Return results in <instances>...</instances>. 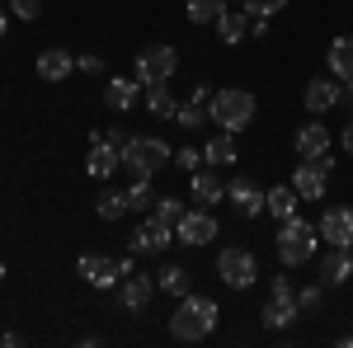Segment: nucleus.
Instances as JSON below:
<instances>
[{"instance_id": "obj_36", "label": "nucleus", "mask_w": 353, "mask_h": 348, "mask_svg": "<svg viewBox=\"0 0 353 348\" xmlns=\"http://www.w3.org/2000/svg\"><path fill=\"white\" fill-rule=\"evenodd\" d=\"M203 165V151H193V146H184V151H174V170H184V174H193Z\"/></svg>"}, {"instance_id": "obj_27", "label": "nucleus", "mask_w": 353, "mask_h": 348, "mask_svg": "<svg viewBox=\"0 0 353 348\" xmlns=\"http://www.w3.org/2000/svg\"><path fill=\"white\" fill-rule=\"evenodd\" d=\"M217 38L226 43V48H236L241 38H250V14H245V10H221V19H217Z\"/></svg>"}, {"instance_id": "obj_5", "label": "nucleus", "mask_w": 353, "mask_h": 348, "mask_svg": "<svg viewBox=\"0 0 353 348\" xmlns=\"http://www.w3.org/2000/svg\"><path fill=\"white\" fill-rule=\"evenodd\" d=\"M137 254L128 249L123 259H109V254H81L76 259V273H81L90 287H99V292H109V287H118L128 273H137V264H132Z\"/></svg>"}, {"instance_id": "obj_37", "label": "nucleus", "mask_w": 353, "mask_h": 348, "mask_svg": "<svg viewBox=\"0 0 353 348\" xmlns=\"http://www.w3.org/2000/svg\"><path fill=\"white\" fill-rule=\"evenodd\" d=\"M90 136H99V141H109V146H118V151L128 146V127H94Z\"/></svg>"}, {"instance_id": "obj_28", "label": "nucleus", "mask_w": 353, "mask_h": 348, "mask_svg": "<svg viewBox=\"0 0 353 348\" xmlns=\"http://www.w3.org/2000/svg\"><path fill=\"white\" fill-rule=\"evenodd\" d=\"M94 212H99V221H118V216H128L132 207H128V188H104L99 198H94Z\"/></svg>"}, {"instance_id": "obj_41", "label": "nucleus", "mask_w": 353, "mask_h": 348, "mask_svg": "<svg viewBox=\"0 0 353 348\" xmlns=\"http://www.w3.org/2000/svg\"><path fill=\"white\" fill-rule=\"evenodd\" d=\"M5 28H10V14H5V10H0V38H5Z\"/></svg>"}, {"instance_id": "obj_40", "label": "nucleus", "mask_w": 353, "mask_h": 348, "mask_svg": "<svg viewBox=\"0 0 353 348\" xmlns=\"http://www.w3.org/2000/svg\"><path fill=\"white\" fill-rule=\"evenodd\" d=\"M339 146H344V156H353V118H349V127L339 132Z\"/></svg>"}, {"instance_id": "obj_25", "label": "nucleus", "mask_w": 353, "mask_h": 348, "mask_svg": "<svg viewBox=\"0 0 353 348\" xmlns=\"http://www.w3.org/2000/svg\"><path fill=\"white\" fill-rule=\"evenodd\" d=\"M156 287H161L165 296H189L193 292V273L184 264H165L161 273H156Z\"/></svg>"}, {"instance_id": "obj_15", "label": "nucleus", "mask_w": 353, "mask_h": 348, "mask_svg": "<svg viewBox=\"0 0 353 348\" xmlns=\"http://www.w3.org/2000/svg\"><path fill=\"white\" fill-rule=\"evenodd\" d=\"M316 273H321L325 287H344V283L353 278V254H349V249H339V245H330L325 254L316 259Z\"/></svg>"}, {"instance_id": "obj_26", "label": "nucleus", "mask_w": 353, "mask_h": 348, "mask_svg": "<svg viewBox=\"0 0 353 348\" xmlns=\"http://www.w3.org/2000/svg\"><path fill=\"white\" fill-rule=\"evenodd\" d=\"M203 161H208V165H236V161H241V151H236V136H231V132L208 136V141H203Z\"/></svg>"}, {"instance_id": "obj_20", "label": "nucleus", "mask_w": 353, "mask_h": 348, "mask_svg": "<svg viewBox=\"0 0 353 348\" xmlns=\"http://www.w3.org/2000/svg\"><path fill=\"white\" fill-rule=\"evenodd\" d=\"M71 71H76V52H66V48H43L38 52V76L48 85H61Z\"/></svg>"}, {"instance_id": "obj_31", "label": "nucleus", "mask_w": 353, "mask_h": 348, "mask_svg": "<svg viewBox=\"0 0 353 348\" xmlns=\"http://www.w3.org/2000/svg\"><path fill=\"white\" fill-rule=\"evenodd\" d=\"M156 198H161V193L151 188V179H137L132 174V184H128V207H132V212H151Z\"/></svg>"}, {"instance_id": "obj_12", "label": "nucleus", "mask_w": 353, "mask_h": 348, "mask_svg": "<svg viewBox=\"0 0 353 348\" xmlns=\"http://www.w3.org/2000/svg\"><path fill=\"white\" fill-rule=\"evenodd\" d=\"M208 104H212V85H193V94L184 104H174V127H184V132H198L203 127V118H208Z\"/></svg>"}, {"instance_id": "obj_17", "label": "nucleus", "mask_w": 353, "mask_h": 348, "mask_svg": "<svg viewBox=\"0 0 353 348\" xmlns=\"http://www.w3.org/2000/svg\"><path fill=\"white\" fill-rule=\"evenodd\" d=\"M292 151H297V161H321L330 151V127L325 123H306V127H297V136H292Z\"/></svg>"}, {"instance_id": "obj_7", "label": "nucleus", "mask_w": 353, "mask_h": 348, "mask_svg": "<svg viewBox=\"0 0 353 348\" xmlns=\"http://www.w3.org/2000/svg\"><path fill=\"white\" fill-rule=\"evenodd\" d=\"M297 316H301V306H297V287H292V278H273V283H269V301H264V311H259L264 329H288Z\"/></svg>"}, {"instance_id": "obj_34", "label": "nucleus", "mask_w": 353, "mask_h": 348, "mask_svg": "<svg viewBox=\"0 0 353 348\" xmlns=\"http://www.w3.org/2000/svg\"><path fill=\"white\" fill-rule=\"evenodd\" d=\"M245 14H264V19H273V14H283L288 10V0H241Z\"/></svg>"}, {"instance_id": "obj_43", "label": "nucleus", "mask_w": 353, "mask_h": 348, "mask_svg": "<svg viewBox=\"0 0 353 348\" xmlns=\"http://www.w3.org/2000/svg\"><path fill=\"white\" fill-rule=\"evenodd\" d=\"M0 278H5V259H0Z\"/></svg>"}, {"instance_id": "obj_9", "label": "nucleus", "mask_w": 353, "mask_h": 348, "mask_svg": "<svg viewBox=\"0 0 353 348\" xmlns=\"http://www.w3.org/2000/svg\"><path fill=\"white\" fill-rule=\"evenodd\" d=\"M217 240V216L212 207H193L174 221V245H193V249H203V245Z\"/></svg>"}, {"instance_id": "obj_2", "label": "nucleus", "mask_w": 353, "mask_h": 348, "mask_svg": "<svg viewBox=\"0 0 353 348\" xmlns=\"http://www.w3.org/2000/svg\"><path fill=\"white\" fill-rule=\"evenodd\" d=\"M254 113H259V99H254V90H217L212 94V104H208V118L217 123L221 132H245L250 123H254Z\"/></svg>"}, {"instance_id": "obj_14", "label": "nucleus", "mask_w": 353, "mask_h": 348, "mask_svg": "<svg viewBox=\"0 0 353 348\" xmlns=\"http://www.w3.org/2000/svg\"><path fill=\"white\" fill-rule=\"evenodd\" d=\"M226 198H231V207H236V216H245V221L264 212V188L254 184V179H245V174L226 184Z\"/></svg>"}, {"instance_id": "obj_23", "label": "nucleus", "mask_w": 353, "mask_h": 348, "mask_svg": "<svg viewBox=\"0 0 353 348\" xmlns=\"http://www.w3.org/2000/svg\"><path fill=\"white\" fill-rule=\"evenodd\" d=\"M297 203H301V193L292 184H278L264 193V212H273L278 221H288V216H297Z\"/></svg>"}, {"instance_id": "obj_4", "label": "nucleus", "mask_w": 353, "mask_h": 348, "mask_svg": "<svg viewBox=\"0 0 353 348\" xmlns=\"http://www.w3.org/2000/svg\"><path fill=\"white\" fill-rule=\"evenodd\" d=\"M170 161H174V151L161 136H128V146H123V170L137 179H156Z\"/></svg>"}, {"instance_id": "obj_8", "label": "nucleus", "mask_w": 353, "mask_h": 348, "mask_svg": "<svg viewBox=\"0 0 353 348\" xmlns=\"http://www.w3.org/2000/svg\"><path fill=\"white\" fill-rule=\"evenodd\" d=\"M174 71H179V52L170 48V43H151V48H141L132 61V76L141 85H156V81H174Z\"/></svg>"}, {"instance_id": "obj_18", "label": "nucleus", "mask_w": 353, "mask_h": 348, "mask_svg": "<svg viewBox=\"0 0 353 348\" xmlns=\"http://www.w3.org/2000/svg\"><path fill=\"white\" fill-rule=\"evenodd\" d=\"M292 188L301 193V203H321V198H325V188H330V174L316 161H301L297 170H292Z\"/></svg>"}, {"instance_id": "obj_42", "label": "nucleus", "mask_w": 353, "mask_h": 348, "mask_svg": "<svg viewBox=\"0 0 353 348\" xmlns=\"http://www.w3.org/2000/svg\"><path fill=\"white\" fill-rule=\"evenodd\" d=\"M344 344H349V348H353V329H349V339H344Z\"/></svg>"}, {"instance_id": "obj_16", "label": "nucleus", "mask_w": 353, "mask_h": 348, "mask_svg": "<svg viewBox=\"0 0 353 348\" xmlns=\"http://www.w3.org/2000/svg\"><path fill=\"white\" fill-rule=\"evenodd\" d=\"M85 170H90V179H113V174L123 170V151H118V146H109V141H99V136H90Z\"/></svg>"}, {"instance_id": "obj_11", "label": "nucleus", "mask_w": 353, "mask_h": 348, "mask_svg": "<svg viewBox=\"0 0 353 348\" xmlns=\"http://www.w3.org/2000/svg\"><path fill=\"white\" fill-rule=\"evenodd\" d=\"M113 292H118V306H123L128 316H141V311L151 306V296L161 292V287H156V273H128V278H123Z\"/></svg>"}, {"instance_id": "obj_19", "label": "nucleus", "mask_w": 353, "mask_h": 348, "mask_svg": "<svg viewBox=\"0 0 353 348\" xmlns=\"http://www.w3.org/2000/svg\"><path fill=\"white\" fill-rule=\"evenodd\" d=\"M321 240L339 245V249H353V207H330L321 216Z\"/></svg>"}, {"instance_id": "obj_30", "label": "nucleus", "mask_w": 353, "mask_h": 348, "mask_svg": "<svg viewBox=\"0 0 353 348\" xmlns=\"http://www.w3.org/2000/svg\"><path fill=\"white\" fill-rule=\"evenodd\" d=\"M146 108H151L156 118H174V94H170V81L146 85Z\"/></svg>"}, {"instance_id": "obj_29", "label": "nucleus", "mask_w": 353, "mask_h": 348, "mask_svg": "<svg viewBox=\"0 0 353 348\" xmlns=\"http://www.w3.org/2000/svg\"><path fill=\"white\" fill-rule=\"evenodd\" d=\"M221 10H226V0H184V14H189V24H217Z\"/></svg>"}, {"instance_id": "obj_22", "label": "nucleus", "mask_w": 353, "mask_h": 348, "mask_svg": "<svg viewBox=\"0 0 353 348\" xmlns=\"http://www.w3.org/2000/svg\"><path fill=\"white\" fill-rule=\"evenodd\" d=\"M301 104L311 108L316 118H321V113H330V108L339 104V81H330V76H321V81H311L306 90H301Z\"/></svg>"}, {"instance_id": "obj_24", "label": "nucleus", "mask_w": 353, "mask_h": 348, "mask_svg": "<svg viewBox=\"0 0 353 348\" xmlns=\"http://www.w3.org/2000/svg\"><path fill=\"white\" fill-rule=\"evenodd\" d=\"M325 61H330V76H334V81H353V38L349 33L330 43Z\"/></svg>"}, {"instance_id": "obj_35", "label": "nucleus", "mask_w": 353, "mask_h": 348, "mask_svg": "<svg viewBox=\"0 0 353 348\" xmlns=\"http://www.w3.org/2000/svg\"><path fill=\"white\" fill-rule=\"evenodd\" d=\"M10 14L14 19H38L43 14V0H10Z\"/></svg>"}, {"instance_id": "obj_10", "label": "nucleus", "mask_w": 353, "mask_h": 348, "mask_svg": "<svg viewBox=\"0 0 353 348\" xmlns=\"http://www.w3.org/2000/svg\"><path fill=\"white\" fill-rule=\"evenodd\" d=\"M170 245H174V226L161 221V216H146L132 236H128V249L132 254H165Z\"/></svg>"}, {"instance_id": "obj_33", "label": "nucleus", "mask_w": 353, "mask_h": 348, "mask_svg": "<svg viewBox=\"0 0 353 348\" xmlns=\"http://www.w3.org/2000/svg\"><path fill=\"white\" fill-rule=\"evenodd\" d=\"M184 212H189V207H184L174 193H161V198H156V207H151V216H161V221H170V226H174Z\"/></svg>"}, {"instance_id": "obj_21", "label": "nucleus", "mask_w": 353, "mask_h": 348, "mask_svg": "<svg viewBox=\"0 0 353 348\" xmlns=\"http://www.w3.org/2000/svg\"><path fill=\"white\" fill-rule=\"evenodd\" d=\"M189 193H193L198 207H217L221 198H226V184H221L212 170H193L189 174Z\"/></svg>"}, {"instance_id": "obj_38", "label": "nucleus", "mask_w": 353, "mask_h": 348, "mask_svg": "<svg viewBox=\"0 0 353 348\" xmlns=\"http://www.w3.org/2000/svg\"><path fill=\"white\" fill-rule=\"evenodd\" d=\"M76 71H85V76H99V71H104V57L81 52V57H76Z\"/></svg>"}, {"instance_id": "obj_39", "label": "nucleus", "mask_w": 353, "mask_h": 348, "mask_svg": "<svg viewBox=\"0 0 353 348\" xmlns=\"http://www.w3.org/2000/svg\"><path fill=\"white\" fill-rule=\"evenodd\" d=\"M339 104L353 113V81H339Z\"/></svg>"}, {"instance_id": "obj_6", "label": "nucleus", "mask_w": 353, "mask_h": 348, "mask_svg": "<svg viewBox=\"0 0 353 348\" xmlns=\"http://www.w3.org/2000/svg\"><path fill=\"white\" fill-rule=\"evenodd\" d=\"M217 278L231 287V292L254 287V278H259V259H254V249H245V245H226V249L217 254Z\"/></svg>"}, {"instance_id": "obj_3", "label": "nucleus", "mask_w": 353, "mask_h": 348, "mask_svg": "<svg viewBox=\"0 0 353 348\" xmlns=\"http://www.w3.org/2000/svg\"><path fill=\"white\" fill-rule=\"evenodd\" d=\"M273 249H278V264H283V268L311 264V259H316V226H311L306 216H288V221H278Z\"/></svg>"}, {"instance_id": "obj_32", "label": "nucleus", "mask_w": 353, "mask_h": 348, "mask_svg": "<svg viewBox=\"0 0 353 348\" xmlns=\"http://www.w3.org/2000/svg\"><path fill=\"white\" fill-rule=\"evenodd\" d=\"M297 306H301V316L321 311V306H325V283H306V287H297Z\"/></svg>"}, {"instance_id": "obj_13", "label": "nucleus", "mask_w": 353, "mask_h": 348, "mask_svg": "<svg viewBox=\"0 0 353 348\" xmlns=\"http://www.w3.org/2000/svg\"><path fill=\"white\" fill-rule=\"evenodd\" d=\"M141 99H146V85L137 81V76L132 81H128V76H113V81L104 85V104H109L113 113H132Z\"/></svg>"}, {"instance_id": "obj_1", "label": "nucleus", "mask_w": 353, "mask_h": 348, "mask_svg": "<svg viewBox=\"0 0 353 348\" xmlns=\"http://www.w3.org/2000/svg\"><path fill=\"white\" fill-rule=\"evenodd\" d=\"M217 320H221L217 301L203 296V292H189V296H179V306H174V316H170V334H174L179 344H198V339H208V334L217 329Z\"/></svg>"}]
</instances>
